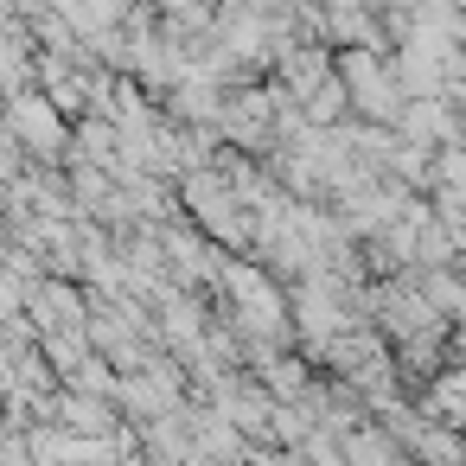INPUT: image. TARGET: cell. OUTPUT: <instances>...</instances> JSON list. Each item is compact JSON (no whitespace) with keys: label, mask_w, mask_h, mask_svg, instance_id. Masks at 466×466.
<instances>
[{"label":"cell","mask_w":466,"mask_h":466,"mask_svg":"<svg viewBox=\"0 0 466 466\" xmlns=\"http://www.w3.org/2000/svg\"><path fill=\"white\" fill-rule=\"evenodd\" d=\"M339 77H345V96H351V109H364L370 122H396L402 116V84H396V71L377 58V52H364V46H351L345 52V65H339Z\"/></svg>","instance_id":"cell-1"},{"label":"cell","mask_w":466,"mask_h":466,"mask_svg":"<svg viewBox=\"0 0 466 466\" xmlns=\"http://www.w3.org/2000/svg\"><path fill=\"white\" fill-rule=\"evenodd\" d=\"M7 128H14V141H20V154H39V160H58L65 154V116H58V103L46 96V90H14L7 96Z\"/></svg>","instance_id":"cell-2"},{"label":"cell","mask_w":466,"mask_h":466,"mask_svg":"<svg viewBox=\"0 0 466 466\" xmlns=\"http://www.w3.org/2000/svg\"><path fill=\"white\" fill-rule=\"evenodd\" d=\"M224 281H230V294H237V326H243L249 339H281V332H288V307H281V294H275L256 268L230 262Z\"/></svg>","instance_id":"cell-3"},{"label":"cell","mask_w":466,"mask_h":466,"mask_svg":"<svg viewBox=\"0 0 466 466\" xmlns=\"http://www.w3.org/2000/svg\"><path fill=\"white\" fill-rule=\"evenodd\" d=\"M52 7H58V20L84 39V46H116V26L128 20V7H122V0H52Z\"/></svg>","instance_id":"cell-4"},{"label":"cell","mask_w":466,"mask_h":466,"mask_svg":"<svg viewBox=\"0 0 466 466\" xmlns=\"http://www.w3.org/2000/svg\"><path fill=\"white\" fill-rule=\"evenodd\" d=\"M396 128H402L409 141H421V147H447V141L460 135V122H453V109H447L441 96H415V103H402Z\"/></svg>","instance_id":"cell-5"},{"label":"cell","mask_w":466,"mask_h":466,"mask_svg":"<svg viewBox=\"0 0 466 466\" xmlns=\"http://www.w3.org/2000/svg\"><path fill=\"white\" fill-rule=\"evenodd\" d=\"M33 84V58H26V46L14 39V26L0 20V96H14V90H26Z\"/></svg>","instance_id":"cell-6"},{"label":"cell","mask_w":466,"mask_h":466,"mask_svg":"<svg viewBox=\"0 0 466 466\" xmlns=\"http://www.w3.org/2000/svg\"><path fill=\"white\" fill-rule=\"evenodd\" d=\"M326 77H332V71H326V58H319V52H294V58L281 65V84H288V96H294V103H307Z\"/></svg>","instance_id":"cell-7"},{"label":"cell","mask_w":466,"mask_h":466,"mask_svg":"<svg viewBox=\"0 0 466 466\" xmlns=\"http://www.w3.org/2000/svg\"><path fill=\"white\" fill-rule=\"evenodd\" d=\"M339 109H351V96H345V77H326V84L307 96V122H339Z\"/></svg>","instance_id":"cell-8"},{"label":"cell","mask_w":466,"mask_h":466,"mask_svg":"<svg viewBox=\"0 0 466 466\" xmlns=\"http://www.w3.org/2000/svg\"><path fill=\"white\" fill-rule=\"evenodd\" d=\"M326 20H332V33H339V39H351V46H364V39H370V20L358 14V0H332V14H326Z\"/></svg>","instance_id":"cell-9"},{"label":"cell","mask_w":466,"mask_h":466,"mask_svg":"<svg viewBox=\"0 0 466 466\" xmlns=\"http://www.w3.org/2000/svg\"><path fill=\"white\" fill-rule=\"evenodd\" d=\"M434 179L466 198V141H447V147H441V173H434Z\"/></svg>","instance_id":"cell-10"},{"label":"cell","mask_w":466,"mask_h":466,"mask_svg":"<svg viewBox=\"0 0 466 466\" xmlns=\"http://www.w3.org/2000/svg\"><path fill=\"white\" fill-rule=\"evenodd\" d=\"M300 383H307V370H300L294 358H275V364H268V390L288 396V390H300Z\"/></svg>","instance_id":"cell-11"},{"label":"cell","mask_w":466,"mask_h":466,"mask_svg":"<svg viewBox=\"0 0 466 466\" xmlns=\"http://www.w3.org/2000/svg\"><path fill=\"white\" fill-rule=\"evenodd\" d=\"M345 453H358V460H383V453H396V447L377 441V434H358V441H345Z\"/></svg>","instance_id":"cell-12"}]
</instances>
